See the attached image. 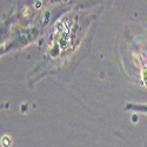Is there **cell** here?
I'll return each mask as SVG.
<instances>
[{"label":"cell","instance_id":"6da1fadb","mask_svg":"<svg viewBox=\"0 0 147 147\" xmlns=\"http://www.w3.org/2000/svg\"><path fill=\"white\" fill-rule=\"evenodd\" d=\"M126 109H131L134 112H139V113H145L147 114V104H128L126 106Z\"/></svg>","mask_w":147,"mask_h":147},{"label":"cell","instance_id":"7a4b0ae2","mask_svg":"<svg viewBox=\"0 0 147 147\" xmlns=\"http://www.w3.org/2000/svg\"><path fill=\"white\" fill-rule=\"evenodd\" d=\"M12 145H13V141L11 140L9 137H7V136L3 137V139H1V146L3 147H11Z\"/></svg>","mask_w":147,"mask_h":147}]
</instances>
